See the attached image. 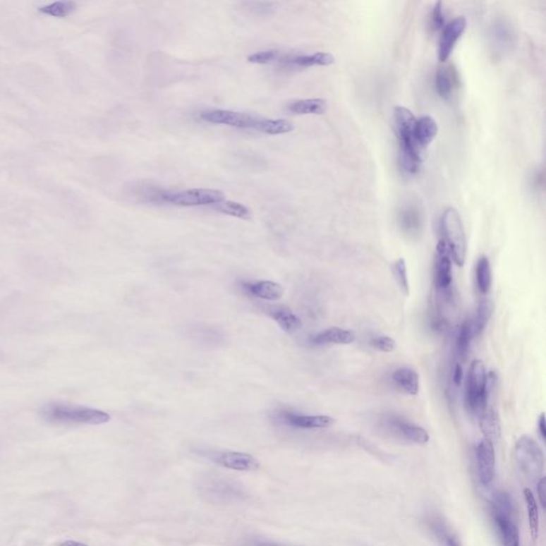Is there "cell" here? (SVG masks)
I'll return each instance as SVG.
<instances>
[{"mask_svg":"<svg viewBox=\"0 0 546 546\" xmlns=\"http://www.w3.org/2000/svg\"><path fill=\"white\" fill-rule=\"evenodd\" d=\"M394 119L399 141L400 169L404 174L412 176L418 174L423 162L420 147L416 145L413 135L416 116L408 108L396 106Z\"/></svg>","mask_w":546,"mask_h":546,"instance_id":"cell-1","label":"cell"},{"mask_svg":"<svg viewBox=\"0 0 546 546\" xmlns=\"http://www.w3.org/2000/svg\"><path fill=\"white\" fill-rule=\"evenodd\" d=\"M198 493L214 505H234L247 499L245 485L233 477L216 473L201 475L195 483Z\"/></svg>","mask_w":546,"mask_h":546,"instance_id":"cell-2","label":"cell"},{"mask_svg":"<svg viewBox=\"0 0 546 546\" xmlns=\"http://www.w3.org/2000/svg\"><path fill=\"white\" fill-rule=\"evenodd\" d=\"M41 415L47 422L55 425H103L111 420L107 412L62 402L45 404Z\"/></svg>","mask_w":546,"mask_h":546,"instance_id":"cell-3","label":"cell"},{"mask_svg":"<svg viewBox=\"0 0 546 546\" xmlns=\"http://www.w3.org/2000/svg\"><path fill=\"white\" fill-rule=\"evenodd\" d=\"M439 230L442 241L447 245L452 262L458 267H463L466 264L468 245L463 223L457 210L448 207L444 210L439 219Z\"/></svg>","mask_w":546,"mask_h":546,"instance_id":"cell-4","label":"cell"},{"mask_svg":"<svg viewBox=\"0 0 546 546\" xmlns=\"http://www.w3.org/2000/svg\"><path fill=\"white\" fill-rule=\"evenodd\" d=\"M487 374L481 360H475L466 378V404L468 412L478 416L489 404L487 392Z\"/></svg>","mask_w":546,"mask_h":546,"instance_id":"cell-5","label":"cell"},{"mask_svg":"<svg viewBox=\"0 0 546 546\" xmlns=\"http://www.w3.org/2000/svg\"><path fill=\"white\" fill-rule=\"evenodd\" d=\"M514 457L521 472L530 479L541 478L544 472V452L539 444L528 435H523L516 441Z\"/></svg>","mask_w":546,"mask_h":546,"instance_id":"cell-6","label":"cell"},{"mask_svg":"<svg viewBox=\"0 0 546 546\" xmlns=\"http://www.w3.org/2000/svg\"><path fill=\"white\" fill-rule=\"evenodd\" d=\"M224 193L214 189H190L176 193H162L158 195L160 201L181 207L216 205L224 201Z\"/></svg>","mask_w":546,"mask_h":546,"instance_id":"cell-7","label":"cell"},{"mask_svg":"<svg viewBox=\"0 0 546 546\" xmlns=\"http://www.w3.org/2000/svg\"><path fill=\"white\" fill-rule=\"evenodd\" d=\"M200 119L210 124L226 125L234 128L254 129V131L260 120V118L245 112L224 109L205 110L200 114Z\"/></svg>","mask_w":546,"mask_h":546,"instance_id":"cell-8","label":"cell"},{"mask_svg":"<svg viewBox=\"0 0 546 546\" xmlns=\"http://www.w3.org/2000/svg\"><path fill=\"white\" fill-rule=\"evenodd\" d=\"M208 459L218 466L238 472H250L260 468V464L256 458L245 452L214 451L208 454Z\"/></svg>","mask_w":546,"mask_h":546,"instance_id":"cell-9","label":"cell"},{"mask_svg":"<svg viewBox=\"0 0 546 546\" xmlns=\"http://www.w3.org/2000/svg\"><path fill=\"white\" fill-rule=\"evenodd\" d=\"M466 28H468V20L464 16H458L444 26L439 42V61L445 62L449 59L454 47L457 45V42L466 32Z\"/></svg>","mask_w":546,"mask_h":546,"instance_id":"cell-10","label":"cell"},{"mask_svg":"<svg viewBox=\"0 0 546 546\" xmlns=\"http://www.w3.org/2000/svg\"><path fill=\"white\" fill-rule=\"evenodd\" d=\"M452 260L449 250L443 241L437 245V255L435 265V284L442 293L447 295L452 284Z\"/></svg>","mask_w":546,"mask_h":546,"instance_id":"cell-11","label":"cell"},{"mask_svg":"<svg viewBox=\"0 0 546 546\" xmlns=\"http://www.w3.org/2000/svg\"><path fill=\"white\" fill-rule=\"evenodd\" d=\"M400 230L410 237H418L422 232L424 217L420 206L416 202L408 201L400 206L397 212Z\"/></svg>","mask_w":546,"mask_h":546,"instance_id":"cell-12","label":"cell"},{"mask_svg":"<svg viewBox=\"0 0 546 546\" xmlns=\"http://www.w3.org/2000/svg\"><path fill=\"white\" fill-rule=\"evenodd\" d=\"M476 461L479 481L485 487H489L495 473V450L494 444L489 439H481L477 445Z\"/></svg>","mask_w":546,"mask_h":546,"instance_id":"cell-13","label":"cell"},{"mask_svg":"<svg viewBox=\"0 0 546 546\" xmlns=\"http://www.w3.org/2000/svg\"><path fill=\"white\" fill-rule=\"evenodd\" d=\"M279 422L297 429H324L334 425V418L327 415H302L289 411H280L277 414Z\"/></svg>","mask_w":546,"mask_h":546,"instance_id":"cell-14","label":"cell"},{"mask_svg":"<svg viewBox=\"0 0 546 546\" xmlns=\"http://www.w3.org/2000/svg\"><path fill=\"white\" fill-rule=\"evenodd\" d=\"M243 291L247 295L267 301H278L284 295V289L279 283L272 281H257V282H245L241 284Z\"/></svg>","mask_w":546,"mask_h":546,"instance_id":"cell-15","label":"cell"},{"mask_svg":"<svg viewBox=\"0 0 546 546\" xmlns=\"http://www.w3.org/2000/svg\"><path fill=\"white\" fill-rule=\"evenodd\" d=\"M335 59L329 53H314L310 55H285L282 54L279 63L296 68H310V66H329L334 63Z\"/></svg>","mask_w":546,"mask_h":546,"instance_id":"cell-16","label":"cell"},{"mask_svg":"<svg viewBox=\"0 0 546 546\" xmlns=\"http://www.w3.org/2000/svg\"><path fill=\"white\" fill-rule=\"evenodd\" d=\"M356 339L353 331L333 327L310 337V344L316 346L350 345L356 341Z\"/></svg>","mask_w":546,"mask_h":546,"instance_id":"cell-17","label":"cell"},{"mask_svg":"<svg viewBox=\"0 0 546 546\" xmlns=\"http://www.w3.org/2000/svg\"><path fill=\"white\" fill-rule=\"evenodd\" d=\"M439 133V126L435 119L430 116H423L416 119L414 124L413 135L416 145L420 150L428 147Z\"/></svg>","mask_w":546,"mask_h":546,"instance_id":"cell-18","label":"cell"},{"mask_svg":"<svg viewBox=\"0 0 546 546\" xmlns=\"http://www.w3.org/2000/svg\"><path fill=\"white\" fill-rule=\"evenodd\" d=\"M492 516L503 538L504 546H520V533L510 516L492 508Z\"/></svg>","mask_w":546,"mask_h":546,"instance_id":"cell-19","label":"cell"},{"mask_svg":"<svg viewBox=\"0 0 546 546\" xmlns=\"http://www.w3.org/2000/svg\"><path fill=\"white\" fill-rule=\"evenodd\" d=\"M268 314L284 332L293 334L301 329V320L286 306H272L269 308Z\"/></svg>","mask_w":546,"mask_h":546,"instance_id":"cell-20","label":"cell"},{"mask_svg":"<svg viewBox=\"0 0 546 546\" xmlns=\"http://www.w3.org/2000/svg\"><path fill=\"white\" fill-rule=\"evenodd\" d=\"M395 387L406 395L416 396L420 391V377L412 368H401L392 375Z\"/></svg>","mask_w":546,"mask_h":546,"instance_id":"cell-21","label":"cell"},{"mask_svg":"<svg viewBox=\"0 0 546 546\" xmlns=\"http://www.w3.org/2000/svg\"><path fill=\"white\" fill-rule=\"evenodd\" d=\"M490 35H491L492 43L495 45V49L498 51H506L514 43V28L505 18H497L494 20Z\"/></svg>","mask_w":546,"mask_h":546,"instance_id":"cell-22","label":"cell"},{"mask_svg":"<svg viewBox=\"0 0 546 546\" xmlns=\"http://www.w3.org/2000/svg\"><path fill=\"white\" fill-rule=\"evenodd\" d=\"M479 420L481 432L485 435V439H489L492 443H496L500 437V424L497 412L494 408L487 404L485 410L477 416Z\"/></svg>","mask_w":546,"mask_h":546,"instance_id":"cell-23","label":"cell"},{"mask_svg":"<svg viewBox=\"0 0 546 546\" xmlns=\"http://www.w3.org/2000/svg\"><path fill=\"white\" fill-rule=\"evenodd\" d=\"M291 114H324L328 110V103L324 99H305L291 102L286 106Z\"/></svg>","mask_w":546,"mask_h":546,"instance_id":"cell-24","label":"cell"},{"mask_svg":"<svg viewBox=\"0 0 546 546\" xmlns=\"http://www.w3.org/2000/svg\"><path fill=\"white\" fill-rule=\"evenodd\" d=\"M393 426L400 435H402V437H406L408 441L413 442V443L426 444L430 439L428 432L424 428L418 426V425L412 424V423L396 420L393 422Z\"/></svg>","mask_w":546,"mask_h":546,"instance_id":"cell-25","label":"cell"},{"mask_svg":"<svg viewBox=\"0 0 546 546\" xmlns=\"http://www.w3.org/2000/svg\"><path fill=\"white\" fill-rule=\"evenodd\" d=\"M293 123L284 119L279 120H272V119H260L257 125H256V131L266 133V135H283L289 133L293 131Z\"/></svg>","mask_w":546,"mask_h":546,"instance_id":"cell-26","label":"cell"},{"mask_svg":"<svg viewBox=\"0 0 546 546\" xmlns=\"http://www.w3.org/2000/svg\"><path fill=\"white\" fill-rule=\"evenodd\" d=\"M429 527L442 546H462L457 537L451 533L446 523L441 518H431L429 521Z\"/></svg>","mask_w":546,"mask_h":546,"instance_id":"cell-27","label":"cell"},{"mask_svg":"<svg viewBox=\"0 0 546 546\" xmlns=\"http://www.w3.org/2000/svg\"><path fill=\"white\" fill-rule=\"evenodd\" d=\"M523 493H524L525 503H526L530 535L533 539L535 540L539 537V509H538L537 502H535V496H533L531 490L526 487Z\"/></svg>","mask_w":546,"mask_h":546,"instance_id":"cell-28","label":"cell"},{"mask_svg":"<svg viewBox=\"0 0 546 546\" xmlns=\"http://www.w3.org/2000/svg\"><path fill=\"white\" fill-rule=\"evenodd\" d=\"M476 281L479 291L483 295H487L492 285L491 264L487 256H481L477 262Z\"/></svg>","mask_w":546,"mask_h":546,"instance_id":"cell-29","label":"cell"},{"mask_svg":"<svg viewBox=\"0 0 546 546\" xmlns=\"http://www.w3.org/2000/svg\"><path fill=\"white\" fill-rule=\"evenodd\" d=\"M473 334H474L473 324H471L470 320H466L458 330L457 341H456V349L461 360H466L468 356Z\"/></svg>","mask_w":546,"mask_h":546,"instance_id":"cell-30","label":"cell"},{"mask_svg":"<svg viewBox=\"0 0 546 546\" xmlns=\"http://www.w3.org/2000/svg\"><path fill=\"white\" fill-rule=\"evenodd\" d=\"M435 89L441 99L447 101L451 97L454 92V79L447 68H441L437 70L435 74Z\"/></svg>","mask_w":546,"mask_h":546,"instance_id":"cell-31","label":"cell"},{"mask_svg":"<svg viewBox=\"0 0 546 546\" xmlns=\"http://www.w3.org/2000/svg\"><path fill=\"white\" fill-rule=\"evenodd\" d=\"M493 308V303L490 300L485 299L479 303L474 326H473V331L476 336H479L485 331V327L491 318Z\"/></svg>","mask_w":546,"mask_h":546,"instance_id":"cell-32","label":"cell"},{"mask_svg":"<svg viewBox=\"0 0 546 546\" xmlns=\"http://www.w3.org/2000/svg\"><path fill=\"white\" fill-rule=\"evenodd\" d=\"M214 208L217 212H222L227 216L235 217V218L243 219V220H248L251 217L249 208L234 201H225L224 200V201L214 205Z\"/></svg>","mask_w":546,"mask_h":546,"instance_id":"cell-33","label":"cell"},{"mask_svg":"<svg viewBox=\"0 0 546 546\" xmlns=\"http://www.w3.org/2000/svg\"><path fill=\"white\" fill-rule=\"evenodd\" d=\"M76 9V4L73 1H56L40 8V11L54 18H66Z\"/></svg>","mask_w":546,"mask_h":546,"instance_id":"cell-34","label":"cell"},{"mask_svg":"<svg viewBox=\"0 0 546 546\" xmlns=\"http://www.w3.org/2000/svg\"><path fill=\"white\" fill-rule=\"evenodd\" d=\"M393 274L396 282L399 286L400 291L406 296L410 293V284H408V270H406V260L399 258L394 262Z\"/></svg>","mask_w":546,"mask_h":546,"instance_id":"cell-35","label":"cell"},{"mask_svg":"<svg viewBox=\"0 0 546 546\" xmlns=\"http://www.w3.org/2000/svg\"><path fill=\"white\" fill-rule=\"evenodd\" d=\"M492 508L510 516L512 512V499L506 492H495L492 496Z\"/></svg>","mask_w":546,"mask_h":546,"instance_id":"cell-36","label":"cell"},{"mask_svg":"<svg viewBox=\"0 0 546 546\" xmlns=\"http://www.w3.org/2000/svg\"><path fill=\"white\" fill-rule=\"evenodd\" d=\"M282 54L277 49H268V51H257L248 57V61L255 64H268L272 62H278Z\"/></svg>","mask_w":546,"mask_h":546,"instance_id":"cell-37","label":"cell"},{"mask_svg":"<svg viewBox=\"0 0 546 546\" xmlns=\"http://www.w3.org/2000/svg\"><path fill=\"white\" fill-rule=\"evenodd\" d=\"M370 344H372V347L376 348L379 351L387 352V353L393 352L397 348V343H396L395 339L389 336H384V335L374 337Z\"/></svg>","mask_w":546,"mask_h":546,"instance_id":"cell-38","label":"cell"},{"mask_svg":"<svg viewBox=\"0 0 546 546\" xmlns=\"http://www.w3.org/2000/svg\"><path fill=\"white\" fill-rule=\"evenodd\" d=\"M445 26V18L443 14V4L437 1L433 7L432 13H431V27L433 30L437 31L443 29Z\"/></svg>","mask_w":546,"mask_h":546,"instance_id":"cell-39","label":"cell"},{"mask_svg":"<svg viewBox=\"0 0 546 546\" xmlns=\"http://www.w3.org/2000/svg\"><path fill=\"white\" fill-rule=\"evenodd\" d=\"M243 6H248L247 9L257 13H269L272 10L273 4L271 3H245Z\"/></svg>","mask_w":546,"mask_h":546,"instance_id":"cell-40","label":"cell"},{"mask_svg":"<svg viewBox=\"0 0 546 546\" xmlns=\"http://www.w3.org/2000/svg\"><path fill=\"white\" fill-rule=\"evenodd\" d=\"M538 495H539L540 504H541L542 508L545 509L546 504V483L545 477H541L538 481Z\"/></svg>","mask_w":546,"mask_h":546,"instance_id":"cell-41","label":"cell"},{"mask_svg":"<svg viewBox=\"0 0 546 546\" xmlns=\"http://www.w3.org/2000/svg\"><path fill=\"white\" fill-rule=\"evenodd\" d=\"M531 187L535 190H539V189H543L544 186V174L543 172H540L539 170L535 171L533 173L530 179Z\"/></svg>","mask_w":546,"mask_h":546,"instance_id":"cell-42","label":"cell"},{"mask_svg":"<svg viewBox=\"0 0 546 546\" xmlns=\"http://www.w3.org/2000/svg\"><path fill=\"white\" fill-rule=\"evenodd\" d=\"M462 380H463V370H462V366L460 364H457V365L454 366V372H452V382L454 383L456 387H460Z\"/></svg>","mask_w":546,"mask_h":546,"instance_id":"cell-43","label":"cell"},{"mask_svg":"<svg viewBox=\"0 0 546 546\" xmlns=\"http://www.w3.org/2000/svg\"><path fill=\"white\" fill-rule=\"evenodd\" d=\"M538 429H539L540 435H541L542 439L545 442L546 439V420L545 414L542 413L540 415L539 420H538Z\"/></svg>","mask_w":546,"mask_h":546,"instance_id":"cell-44","label":"cell"},{"mask_svg":"<svg viewBox=\"0 0 546 546\" xmlns=\"http://www.w3.org/2000/svg\"><path fill=\"white\" fill-rule=\"evenodd\" d=\"M58 546H89V545H87V544L81 543V542L72 541V540H68V541L62 542V543H60L59 545Z\"/></svg>","mask_w":546,"mask_h":546,"instance_id":"cell-45","label":"cell"},{"mask_svg":"<svg viewBox=\"0 0 546 546\" xmlns=\"http://www.w3.org/2000/svg\"><path fill=\"white\" fill-rule=\"evenodd\" d=\"M245 546H284V545H279V544L276 543H270V542H252V543L247 544Z\"/></svg>","mask_w":546,"mask_h":546,"instance_id":"cell-46","label":"cell"}]
</instances>
